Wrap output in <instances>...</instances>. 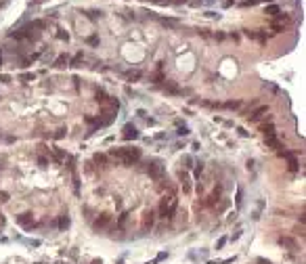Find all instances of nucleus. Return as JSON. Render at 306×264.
I'll return each instance as SVG.
<instances>
[{
	"label": "nucleus",
	"mask_w": 306,
	"mask_h": 264,
	"mask_svg": "<svg viewBox=\"0 0 306 264\" xmlns=\"http://www.w3.org/2000/svg\"><path fill=\"white\" fill-rule=\"evenodd\" d=\"M111 157H118L122 164H134L140 159V149L126 147V149H111Z\"/></svg>",
	"instance_id": "nucleus-1"
},
{
	"label": "nucleus",
	"mask_w": 306,
	"mask_h": 264,
	"mask_svg": "<svg viewBox=\"0 0 306 264\" xmlns=\"http://www.w3.org/2000/svg\"><path fill=\"white\" fill-rule=\"evenodd\" d=\"M176 206H178V201H176L174 195H170V197H164V199H162V203H159V214H162V218H168V220L174 218Z\"/></svg>",
	"instance_id": "nucleus-2"
},
{
	"label": "nucleus",
	"mask_w": 306,
	"mask_h": 264,
	"mask_svg": "<svg viewBox=\"0 0 306 264\" xmlns=\"http://www.w3.org/2000/svg\"><path fill=\"white\" fill-rule=\"evenodd\" d=\"M111 222H113V216L105 212V214H101L99 218L92 222V226H94V231H99V233H101V231H107V228L111 226Z\"/></svg>",
	"instance_id": "nucleus-3"
},
{
	"label": "nucleus",
	"mask_w": 306,
	"mask_h": 264,
	"mask_svg": "<svg viewBox=\"0 0 306 264\" xmlns=\"http://www.w3.org/2000/svg\"><path fill=\"white\" fill-rule=\"evenodd\" d=\"M147 172H149V176H151V178L159 180V178H164V172H166V168L162 166V162H153V164L147 168Z\"/></svg>",
	"instance_id": "nucleus-4"
},
{
	"label": "nucleus",
	"mask_w": 306,
	"mask_h": 264,
	"mask_svg": "<svg viewBox=\"0 0 306 264\" xmlns=\"http://www.w3.org/2000/svg\"><path fill=\"white\" fill-rule=\"evenodd\" d=\"M266 111H268V107H266V105H262V107H258L256 111H252V113L248 115V120H250V122H258V120L262 118V115L266 113Z\"/></svg>",
	"instance_id": "nucleus-5"
},
{
	"label": "nucleus",
	"mask_w": 306,
	"mask_h": 264,
	"mask_svg": "<svg viewBox=\"0 0 306 264\" xmlns=\"http://www.w3.org/2000/svg\"><path fill=\"white\" fill-rule=\"evenodd\" d=\"M124 138H126V140H130V138H138V132H136V128H134V126H130V124H126V126H124Z\"/></svg>",
	"instance_id": "nucleus-6"
},
{
	"label": "nucleus",
	"mask_w": 306,
	"mask_h": 264,
	"mask_svg": "<svg viewBox=\"0 0 306 264\" xmlns=\"http://www.w3.org/2000/svg\"><path fill=\"white\" fill-rule=\"evenodd\" d=\"M153 222H155V214L149 210V212H145V218H143V228H151L153 226Z\"/></svg>",
	"instance_id": "nucleus-7"
},
{
	"label": "nucleus",
	"mask_w": 306,
	"mask_h": 264,
	"mask_svg": "<svg viewBox=\"0 0 306 264\" xmlns=\"http://www.w3.org/2000/svg\"><path fill=\"white\" fill-rule=\"evenodd\" d=\"M17 222H19L21 226L30 228V226H32V222H34V218H32V214H21V216H17Z\"/></svg>",
	"instance_id": "nucleus-8"
},
{
	"label": "nucleus",
	"mask_w": 306,
	"mask_h": 264,
	"mask_svg": "<svg viewBox=\"0 0 306 264\" xmlns=\"http://www.w3.org/2000/svg\"><path fill=\"white\" fill-rule=\"evenodd\" d=\"M94 99H96V103H101V105H107V103H109V96H107V94H105V92H103L101 88L96 90V94H94Z\"/></svg>",
	"instance_id": "nucleus-9"
},
{
	"label": "nucleus",
	"mask_w": 306,
	"mask_h": 264,
	"mask_svg": "<svg viewBox=\"0 0 306 264\" xmlns=\"http://www.w3.org/2000/svg\"><path fill=\"white\" fill-rule=\"evenodd\" d=\"M266 147H270V149H281V140H277L275 136H266Z\"/></svg>",
	"instance_id": "nucleus-10"
},
{
	"label": "nucleus",
	"mask_w": 306,
	"mask_h": 264,
	"mask_svg": "<svg viewBox=\"0 0 306 264\" xmlns=\"http://www.w3.org/2000/svg\"><path fill=\"white\" fill-rule=\"evenodd\" d=\"M67 63H69V59H67V57H65V55H59V57H57V59H55V63H52V65H55V67H59V69H61V67H65V65H67Z\"/></svg>",
	"instance_id": "nucleus-11"
},
{
	"label": "nucleus",
	"mask_w": 306,
	"mask_h": 264,
	"mask_svg": "<svg viewBox=\"0 0 306 264\" xmlns=\"http://www.w3.org/2000/svg\"><path fill=\"white\" fill-rule=\"evenodd\" d=\"M279 243H281V245H285V247H289V250H296V247H298V245H296V241H294V239H289V237H281V239H279Z\"/></svg>",
	"instance_id": "nucleus-12"
},
{
	"label": "nucleus",
	"mask_w": 306,
	"mask_h": 264,
	"mask_svg": "<svg viewBox=\"0 0 306 264\" xmlns=\"http://www.w3.org/2000/svg\"><path fill=\"white\" fill-rule=\"evenodd\" d=\"M260 132H264V136H275V126L273 124H262Z\"/></svg>",
	"instance_id": "nucleus-13"
},
{
	"label": "nucleus",
	"mask_w": 306,
	"mask_h": 264,
	"mask_svg": "<svg viewBox=\"0 0 306 264\" xmlns=\"http://www.w3.org/2000/svg\"><path fill=\"white\" fill-rule=\"evenodd\" d=\"M82 61H84V55H82V52H78V55L69 61V67H80V63H82Z\"/></svg>",
	"instance_id": "nucleus-14"
},
{
	"label": "nucleus",
	"mask_w": 306,
	"mask_h": 264,
	"mask_svg": "<svg viewBox=\"0 0 306 264\" xmlns=\"http://www.w3.org/2000/svg\"><path fill=\"white\" fill-rule=\"evenodd\" d=\"M218 199H220V187L214 191V193H212V195H210V197H208V206H214Z\"/></svg>",
	"instance_id": "nucleus-15"
},
{
	"label": "nucleus",
	"mask_w": 306,
	"mask_h": 264,
	"mask_svg": "<svg viewBox=\"0 0 306 264\" xmlns=\"http://www.w3.org/2000/svg\"><path fill=\"white\" fill-rule=\"evenodd\" d=\"M254 40H258L260 44H266V32H262V30L254 32Z\"/></svg>",
	"instance_id": "nucleus-16"
},
{
	"label": "nucleus",
	"mask_w": 306,
	"mask_h": 264,
	"mask_svg": "<svg viewBox=\"0 0 306 264\" xmlns=\"http://www.w3.org/2000/svg\"><path fill=\"white\" fill-rule=\"evenodd\" d=\"M220 107H224V109H237V107H241V103H239V101H226V103H222Z\"/></svg>",
	"instance_id": "nucleus-17"
},
{
	"label": "nucleus",
	"mask_w": 306,
	"mask_h": 264,
	"mask_svg": "<svg viewBox=\"0 0 306 264\" xmlns=\"http://www.w3.org/2000/svg\"><path fill=\"white\" fill-rule=\"evenodd\" d=\"M266 15H270V17H277V15H279V6H277V4H270V6H266Z\"/></svg>",
	"instance_id": "nucleus-18"
},
{
	"label": "nucleus",
	"mask_w": 306,
	"mask_h": 264,
	"mask_svg": "<svg viewBox=\"0 0 306 264\" xmlns=\"http://www.w3.org/2000/svg\"><path fill=\"white\" fill-rule=\"evenodd\" d=\"M235 203H237V208H241V203H243V189H241V187L237 189V199H235Z\"/></svg>",
	"instance_id": "nucleus-19"
},
{
	"label": "nucleus",
	"mask_w": 306,
	"mask_h": 264,
	"mask_svg": "<svg viewBox=\"0 0 306 264\" xmlns=\"http://www.w3.org/2000/svg\"><path fill=\"white\" fill-rule=\"evenodd\" d=\"M287 162H289V170H292V172H296V170H298V159H296V155H294V157H289Z\"/></svg>",
	"instance_id": "nucleus-20"
},
{
	"label": "nucleus",
	"mask_w": 306,
	"mask_h": 264,
	"mask_svg": "<svg viewBox=\"0 0 306 264\" xmlns=\"http://www.w3.org/2000/svg\"><path fill=\"white\" fill-rule=\"evenodd\" d=\"M264 88H268V90H270V92H275V94H279V92H281V90H279V86H275L273 82H264Z\"/></svg>",
	"instance_id": "nucleus-21"
},
{
	"label": "nucleus",
	"mask_w": 306,
	"mask_h": 264,
	"mask_svg": "<svg viewBox=\"0 0 306 264\" xmlns=\"http://www.w3.org/2000/svg\"><path fill=\"white\" fill-rule=\"evenodd\" d=\"M59 226H61V228H67V226H69V218H67L65 214L59 218Z\"/></svg>",
	"instance_id": "nucleus-22"
},
{
	"label": "nucleus",
	"mask_w": 306,
	"mask_h": 264,
	"mask_svg": "<svg viewBox=\"0 0 306 264\" xmlns=\"http://www.w3.org/2000/svg\"><path fill=\"white\" fill-rule=\"evenodd\" d=\"M52 153H55V157H57L59 162H63V159H65V153H63L61 149H57V147H55V149H52Z\"/></svg>",
	"instance_id": "nucleus-23"
},
{
	"label": "nucleus",
	"mask_w": 306,
	"mask_h": 264,
	"mask_svg": "<svg viewBox=\"0 0 306 264\" xmlns=\"http://www.w3.org/2000/svg\"><path fill=\"white\" fill-rule=\"evenodd\" d=\"M86 42L90 44V46H99V36H88Z\"/></svg>",
	"instance_id": "nucleus-24"
},
{
	"label": "nucleus",
	"mask_w": 306,
	"mask_h": 264,
	"mask_svg": "<svg viewBox=\"0 0 306 264\" xmlns=\"http://www.w3.org/2000/svg\"><path fill=\"white\" fill-rule=\"evenodd\" d=\"M126 218H128V212L120 216V220H118V228H124V224H126Z\"/></svg>",
	"instance_id": "nucleus-25"
},
{
	"label": "nucleus",
	"mask_w": 306,
	"mask_h": 264,
	"mask_svg": "<svg viewBox=\"0 0 306 264\" xmlns=\"http://www.w3.org/2000/svg\"><path fill=\"white\" fill-rule=\"evenodd\" d=\"M94 162H96V164H107V157L101 155V153H96V155H94Z\"/></svg>",
	"instance_id": "nucleus-26"
},
{
	"label": "nucleus",
	"mask_w": 306,
	"mask_h": 264,
	"mask_svg": "<svg viewBox=\"0 0 306 264\" xmlns=\"http://www.w3.org/2000/svg\"><path fill=\"white\" fill-rule=\"evenodd\" d=\"M164 23L170 25V27H176V25H178V19H164Z\"/></svg>",
	"instance_id": "nucleus-27"
},
{
	"label": "nucleus",
	"mask_w": 306,
	"mask_h": 264,
	"mask_svg": "<svg viewBox=\"0 0 306 264\" xmlns=\"http://www.w3.org/2000/svg\"><path fill=\"white\" fill-rule=\"evenodd\" d=\"M138 78H140V71H130V74H128V80H130V82L132 80H138Z\"/></svg>",
	"instance_id": "nucleus-28"
},
{
	"label": "nucleus",
	"mask_w": 306,
	"mask_h": 264,
	"mask_svg": "<svg viewBox=\"0 0 306 264\" xmlns=\"http://www.w3.org/2000/svg\"><path fill=\"white\" fill-rule=\"evenodd\" d=\"M8 201V193L6 191H0V203H6Z\"/></svg>",
	"instance_id": "nucleus-29"
},
{
	"label": "nucleus",
	"mask_w": 306,
	"mask_h": 264,
	"mask_svg": "<svg viewBox=\"0 0 306 264\" xmlns=\"http://www.w3.org/2000/svg\"><path fill=\"white\" fill-rule=\"evenodd\" d=\"M57 38H61V40H65V42L69 40V36H67V32H59V34H57Z\"/></svg>",
	"instance_id": "nucleus-30"
},
{
	"label": "nucleus",
	"mask_w": 306,
	"mask_h": 264,
	"mask_svg": "<svg viewBox=\"0 0 306 264\" xmlns=\"http://www.w3.org/2000/svg\"><path fill=\"white\" fill-rule=\"evenodd\" d=\"M21 80H23V82H30V80H34V74H23Z\"/></svg>",
	"instance_id": "nucleus-31"
},
{
	"label": "nucleus",
	"mask_w": 306,
	"mask_h": 264,
	"mask_svg": "<svg viewBox=\"0 0 306 264\" xmlns=\"http://www.w3.org/2000/svg\"><path fill=\"white\" fill-rule=\"evenodd\" d=\"M260 0H243V6H254V4H258Z\"/></svg>",
	"instance_id": "nucleus-32"
},
{
	"label": "nucleus",
	"mask_w": 306,
	"mask_h": 264,
	"mask_svg": "<svg viewBox=\"0 0 306 264\" xmlns=\"http://www.w3.org/2000/svg\"><path fill=\"white\" fill-rule=\"evenodd\" d=\"M279 32H283V27H281L279 23H275V25H273V34H279Z\"/></svg>",
	"instance_id": "nucleus-33"
},
{
	"label": "nucleus",
	"mask_w": 306,
	"mask_h": 264,
	"mask_svg": "<svg viewBox=\"0 0 306 264\" xmlns=\"http://www.w3.org/2000/svg\"><path fill=\"white\" fill-rule=\"evenodd\" d=\"M0 82H4V84H8V82H11V76H6V74H2V76H0Z\"/></svg>",
	"instance_id": "nucleus-34"
},
{
	"label": "nucleus",
	"mask_w": 306,
	"mask_h": 264,
	"mask_svg": "<svg viewBox=\"0 0 306 264\" xmlns=\"http://www.w3.org/2000/svg\"><path fill=\"white\" fill-rule=\"evenodd\" d=\"M63 136H65V130H63V128H61V130H57V132H55V138H63Z\"/></svg>",
	"instance_id": "nucleus-35"
},
{
	"label": "nucleus",
	"mask_w": 306,
	"mask_h": 264,
	"mask_svg": "<svg viewBox=\"0 0 306 264\" xmlns=\"http://www.w3.org/2000/svg\"><path fill=\"white\" fill-rule=\"evenodd\" d=\"M224 243H226V237H222V239H220L218 243H216V250H220V247H222V245H224Z\"/></svg>",
	"instance_id": "nucleus-36"
},
{
	"label": "nucleus",
	"mask_w": 306,
	"mask_h": 264,
	"mask_svg": "<svg viewBox=\"0 0 306 264\" xmlns=\"http://www.w3.org/2000/svg\"><path fill=\"white\" fill-rule=\"evenodd\" d=\"M162 260H166V254L162 252V254H157V258H155V262H162Z\"/></svg>",
	"instance_id": "nucleus-37"
},
{
	"label": "nucleus",
	"mask_w": 306,
	"mask_h": 264,
	"mask_svg": "<svg viewBox=\"0 0 306 264\" xmlns=\"http://www.w3.org/2000/svg\"><path fill=\"white\" fill-rule=\"evenodd\" d=\"M201 170H203V166H201V164H197V168H195V176L201 174Z\"/></svg>",
	"instance_id": "nucleus-38"
},
{
	"label": "nucleus",
	"mask_w": 306,
	"mask_h": 264,
	"mask_svg": "<svg viewBox=\"0 0 306 264\" xmlns=\"http://www.w3.org/2000/svg\"><path fill=\"white\" fill-rule=\"evenodd\" d=\"M178 134H180V136H187L189 130H187V128H178Z\"/></svg>",
	"instance_id": "nucleus-39"
},
{
	"label": "nucleus",
	"mask_w": 306,
	"mask_h": 264,
	"mask_svg": "<svg viewBox=\"0 0 306 264\" xmlns=\"http://www.w3.org/2000/svg\"><path fill=\"white\" fill-rule=\"evenodd\" d=\"M185 164H187V168H191V164H193V159H191V157L187 155V157H185Z\"/></svg>",
	"instance_id": "nucleus-40"
},
{
	"label": "nucleus",
	"mask_w": 306,
	"mask_h": 264,
	"mask_svg": "<svg viewBox=\"0 0 306 264\" xmlns=\"http://www.w3.org/2000/svg\"><path fill=\"white\" fill-rule=\"evenodd\" d=\"M38 164L40 166H46V157H38Z\"/></svg>",
	"instance_id": "nucleus-41"
},
{
	"label": "nucleus",
	"mask_w": 306,
	"mask_h": 264,
	"mask_svg": "<svg viewBox=\"0 0 306 264\" xmlns=\"http://www.w3.org/2000/svg\"><path fill=\"white\" fill-rule=\"evenodd\" d=\"M258 264H270L268 260H264V258H258Z\"/></svg>",
	"instance_id": "nucleus-42"
},
{
	"label": "nucleus",
	"mask_w": 306,
	"mask_h": 264,
	"mask_svg": "<svg viewBox=\"0 0 306 264\" xmlns=\"http://www.w3.org/2000/svg\"><path fill=\"white\" fill-rule=\"evenodd\" d=\"M260 2H262V0H260ZM264 2H273V0H264Z\"/></svg>",
	"instance_id": "nucleus-43"
},
{
	"label": "nucleus",
	"mask_w": 306,
	"mask_h": 264,
	"mask_svg": "<svg viewBox=\"0 0 306 264\" xmlns=\"http://www.w3.org/2000/svg\"><path fill=\"white\" fill-rule=\"evenodd\" d=\"M0 52H2V50H0ZM0 63H2V57H0Z\"/></svg>",
	"instance_id": "nucleus-44"
},
{
	"label": "nucleus",
	"mask_w": 306,
	"mask_h": 264,
	"mask_svg": "<svg viewBox=\"0 0 306 264\" xmlns=\"http://www.w3.org/2000/svg\"><path fill=\"white\" fill-rule=\"evenodd\" d=\"M2 222H4V220H2V218H0V224H2Z\"/></svg>",
	"instance_id": "nucleus-45"
}]
</instances>
